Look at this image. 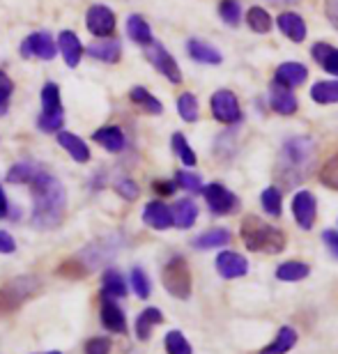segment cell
<instances>
[{
    "label": "cell",
    "mask_w": 338,
    "mask_h": 354,
    "mask_svg": "<svg viewBox=\"0 0 338 354\" xmlns=\"http://www.w3.org/2000/svg\"><path fill=\"white\" fill-rule=\"evenodd\" d=\"M32 189V216L30 223L37 230H51L55 228L67 209V191L62 187L58 177L51 173L39 171L30 182Z\"/></svg>",
    "instance_id": "6da1fadb"
},
{
    "label": "cell",
    "mask_w": 338,
    "mask_h": 354,
    "mask_svg": "<svg viewBox=\"0 0 338 354\" xmlns=\"http://www.w3.org/2000/svg\"><path fill=\"white\" fill-rule=\"evenodd\" d=\"M315 164V145L311 138L297 136L290 138L283 145V150L279 154V175L281 180L288 184L301 182L304 177L311 173V168Z\"/></svg>",
    "instance_id": "7a4b0ae2"
},
{
    "label": "cell",
    "mask_w": 338,
    "mask_h": 354,
    "mask_svg": "<svg viewBox=\"0 0 338 354\" xmlns=\"http://www.w3.org/2000/svg\"><path fill=\"white\" fill-rule=\"evenodd\" d=\"M242 242L249 251L256 253H281L285 249L283 230L265 223L258 216H246L242 221Z\"/></svg>",
    "instance_id": "3957f363"
},
{
    "label": "cell",
    "mask_w": 338,
    "mask_h": 354,
    "mask_svg": "<svg viewBox=\"0 0 338 354\" xmlns=\"http://www.w3.org/2000/svg\"><path fill=\"white\" fill-rule=\"evenodd\" d=\"M161 281L168 295H173L175 299L187 301L191 297V269L189 263L182 256H173L161 269Z\"/></svg>",
    "instance_id": "277c9868"
},
{
    "label": "cell",
    "mask_w": 338,
    "mask_h": 354,
    "mask_svg": "<svg viewBox=\"0 0 338 354\" xmlns=\"http://www.w3.org/2000/svg\"><path fill=\"white\" fill-rule=\"evenodd\" d=\"M37 290H39V279H35V276H19V279L5 283L0 288V315L14 313L26 299L37 295Z\"/></svg>",
    "instance_id": "5b68a950"
},
{
    "label": "cell",
    "mask_w": 338,
    "mask_h": 354,
    "mask_svg": "<svg viewBox=\"0 0 338 354\" xmlns=\"http://www.w3.org/2000/svg\"><path fill=\"white\" fill-rule=\"evenodd\" d=\"M145 58L150 60V65L157 69L159 74H164L168 81L175 83V86H180L182 83V72L178 67V62L171 53L166 51L164 44H159V41H150V44L145 46Z\"/></svg>",
    "instance_id": "8992f818"
},
{
    "label": "cell",
    "mask_w": 338,
    "mask_h": 354,
    "mask_svg": "<svg viewBox=\"0 0 338 354\" xmlns=\"http://www.w3.org/2000/svg\"><path fill=\"white\" fill-rule=\"evenodd\" d=\"M19 53L24 58H39V60H53L55 53H58V46H55L53 37L46 30H37L21 41Z\"/></svg>",
    "instance_id": "52a82bcc"
},
{
    "label": "cell",
    "mask_w": 338,
    "mask_h": 354,
    "mask_svg": "<svg viewBox=\"0 0 338 354\" xmlns=\"http://www.w3.org/2000/svg\"><path fill=\"white\" fill-rule=\"evenodd\" d=\"M203 196H205V201H207V207L212 209V214L216 216H225L237 209V196L219 182L203 187Z\"/></svg>",
    "instance_id": "ba28073f"
},
{
    "label": "cell",
    "mask_w": 338,
    "mask_h": 354,
    "mask_svg": "<svg viewBox=\"0 0 338 354\" xmlns=\"http://www.w3.org/2000/svg\"><path fill=\"white\" fill-rule=\"evenodd\" d=\"M209 106H212V115L223 124H235V122H239V118H242L239 102H237V97L232 95L230 90L214 92Z\"/></svg>",
    "instance_id": "9c48e42d"
},
{
    "label": "cell",
    "mask_w": 338,
    "mask_h": 354,
    "mask_svg": "<svg viewBox=\"0 0 338 354\" xmlns=\"http://www.w3.org/2000/svg\"><path fill=\"white\" fill-rule=\"evenodd\" d=\"M86 26L95 37H111L115 30V14L106 5H93L86 14Z\"/></svg>",
    "instance_id": "30bf717a"
},
{
    "label": "cell",
    "mask_w": 338,
    "mask_h": 354,
    "mask_svg": "<svg viewBox=\"0 0 338 354\" xmlns=\"http://www.w3.org/2000/svg\"><path fill=\"white\" fill-rule=\"evenodd\" d=\"M315 214H318V203L311 191H299L292 198V216L301 230H311L315 223Z\"/></svg>",
    "instance_id": "8fae6325"
},
{
    "label": "cell",
    "mask_w": 338,
    "mask_h": 354,
    "mask_svg": "<svg viewBox=\"0 0 338 354\" xmlns=\"http://www.w3.org/2000/svg\"><path fill=\"white\" fill-rule=\"evenodd\" d=\"M216 272H219L221 279L228 281L242 279V276L249 274V260L235 251H223L216 256Z\"/></svg>",
    "instance_id": "7c38bea8"
},
{
    "label": "cell",
    "mask_w": 338,
    "mask_h": 354,
    "mask_svg": "<svg viewBox=\"0 0 338 354\" xmlns=\"http://www.w3.org/2000/svg\"><path fill=\"white\" fill-rule=\"evenodd\" d=\"M118 244L113 237H106V239H100V242L90 244L88 249H83L79 253V260L83 263V267L86 269H93V267H100L104 260H109L113 253H115Z\"/></svg>",
    "instance_id": "4fadbf2b"
},
{
    "label": "cell",
    "mask_w": 338,
    "mask_h": 354,
    "mask_svg": "<svg viewBox=\"0 0 338 354\" xmlns=\"http://www.w3.org/2000/svg\"><path fill=\"white\" fill-rule=\"evenodd\" d=\"M104 329L113 331V334H126V315L124 310L118 306L115 299L102 297V310H100Z\"/></svg>",
    "instance_id": "5bb4252c"
},
{
    "label": "cell",
    "mask_w": 338,
    "mask_h": 354,
    "mask_svg": "<svg viewBox=\"0 0 338 354\" xmlns=\"http://www.w3.org/2000/svg\"><path fill=\"white\" fill-rule=\"evenodd\" d=\"M83 53H88L90 58L100 60V62H109V65H115V62L122 58V44L118 39L104 37L95 44H90L88 48H83Z\"/></svg>",
    "instance_id": "9a60e30c"
},
{
    "label": "cell",
    "mask_w": 338,
    "mask_h": 354,
    "mask_svg": "<svg viewBox=\"0 0 338 354\" xmlns=\"http://www.w3.org/2000/svg\"><path fill=\"white\" fill-rule=\"evenodd\" d=\"M143 221H145V225H150V228H154V230H168L173 225V212L166 203L152 201V203L145 205Z\"/></svg>",
    "instance_id": "2e32d148"
},
{
    "label": "cell",
    "mask_w": 338,
    "mask_h": 354,
    "mask_svg": "<svg viewBox=\"0 0 338 354\" xmlns=\"http://www.w3.org/2000/svg\"><path fill=\"white\" fill-rule=\"evenodd\" d=\"M58 48L62 53V60H65L67 67H79V62L83 58V44L81 39L76 37V32L72 30H62L58 35Z\"/></svg>",
    "instance_id": "e0dca14e"
},
{
    "label": "cell",
    "mask_w": 338,
    "mask_h": 354,
    "mask_svg": "<svg viewBox=\"0 0 338 354\" xmlns=\"http://www.w3.org/2000/svg\"><path fill=\"white\" fill-rule=\"evenodd\" d=\"M270 99H272V109L281 113V115H292L297 111V97L292 95V90L283 86V83L274 81L270 88Z\"/></svg>",
    "instance_id": "ac0fdd59"
},
{
    "label": "cell",
    "mask_w": 338,
    "mask_h": 354,
    "mask_svg": "<svg viewBox=\"0 0 338 354\" xmlns=\"http://www.w3.org/2000/svg\"><path fill=\"white\" fill-rule=\"evenodd\" d=\"M58 145L65 147L67 154L72 157L76 164H88L90 161V147L81 136H76L72 131H58Z\"/></svg>",
    "instance_id": "d6986e66"
},
{
    "label": "cell",
    "mask_w": 338,
    "mask_h": 354,
    "mask_svg": "<svg viewBox=\"0 0 338 354\" xmlns=\"http://www.w3.org/2000/svg\"><path fill=\"white\" fill-rule=\"evenodd\" d=\"M93 140H95V143H100L106 152H113V154H115V152H122L124 147H126L124 131L120 129V127H113V124L102 127V129H97V131L93 133Z\"/></svg>",
    "instance_id": "ffe728a7"
},
{
    "label": "cell",
    "mask_w": 338,
    "mask_h": 354,
    "mask_svg": "<svg viewBox=\"0 0 338 354\" xmlns=\"http://www.w3.org/2000/svg\"><path fill=\"white\" fill-rule=\"evenodd\" d=\"M299 341V334L297 329L290 327V324H285V327H281L276 331V336H274V341L267 345V348L260 350V354H288L294 345Z\"/></svg>",
    "instance_id": "44dd1931"
},
{
    "label": "cell",
    "mask_w": 338,
    "mask_h": 354,
    "mask_svg": "<svg viewBox=\"0 0 338 354\" xmlns=\"http://www.w3.org/2000/svg\"><path fill=\"white\" fill-rule=\"evenodd\" d=\"M187 51L196 62H203V65H221L223 60V55L212 44H207L203 39H189Z\"/></svg>",
    "instance_id": "7402d4cb"
},
{
    "label": "cell",
    "mask_w": 338,
    "mask_h": 354,
    "mask_svg": "<svg viewBox=\"0 0 338 354\" xmlns=\"http://www.w3.org/2000/svg\"><path fill=\"white\" fill-rule=\"evenodd\" d=\"M279 28L283 30V35L292 41H304L306 39V24L299 14L294 12H283L279 17Z\"/></svg>",
    "instance_id": "603a6c76"
},
{
    "label": "cell",
    "mask_w": 338,
    "mask_h": 354,
    "mask_svg": "<svg viewBox=\"0 0 338 354\" xmlns=\"http://www.w3.org/2000/svg\"><path fill=\"white\" fill-rule=\"evenodd\" d=\"M173 212V225H178V228H191L196 223V218H198V207H196L194 201H189V198H182L171 207Z\"/></svg>",
    "instance_id": "cb8c5ba5"
},
{
    "label": "cell",
    "mask_w": 338,
    "mask_h": 354,
    "mask_svg": "<svg viewBox=\"0 0 338 354\" xmlns=\"http://www.w3.org/2000/svg\"><path fill=\"white\" fill-rule=\"evenodd\" d=\"M102 297H109V299H122L126 297V283L122 279V274L118 269L109 267L102 276Z\"/></svg>",
    "instance_id": "d4e9b609"
},
{
    "label": "cell",
    "mask_w": 338,
    "mask_h": 354,
    "mask_svg": "<svg viewBox=\"0 0 338 354\" xmlns=\"http://www.w3.org/2000/svg\"><path fill=\"white\" fill-rule=\"evenodd\" d=\"M230 239L232 235L225 228H212L196 237L191 244H194V249H198V251H209V249H219V246H228Z\"/></svg>",
    "instance_id": "484cf974"
},
{
    "label": "cell",
    "mask_w": 338,
    "mask_h": 354,
    "mask_svg": "<svg viewBox=\"0 0 338 354\" xmlns=\"http://www.w3.org/2000/svg\"><path fill=\"white\" fill-rule=\"evenodd\" d=\"M126 35H129L131 41H136L140 46H147L152 41V28L140 14H131L126 19Z\"/></svg>",
    "instance_id": "4316f807"
},
{
    "label": "cell",
    "mask_w": 338,
    "mask_h": 354,
    "mask_svg": "<svg viewBox=\"0 0 338 354\" xmlns=\"http://www.w3.org/2000/svg\"><path fill=\"white\" fill-rule=\"evenodd\" d=\"M306 67L299 65V62H283L279 69H276V76H274V81L283 83V86L292 88V86H299V83L306 81Z\"/></svg>",
    "instance_id": "83f0119b"
},
{
    "label": "cell",
    "mask_w": 338,
    "mask_h": 354,
    "mask_svg": "<svg viewBox=\"0 0 338 354\" xmlns=\"http://www.w3.org/2000/svg\"><path fill=\"white\" fill-rule=\"evenodd\" d=\"M164 322V313H161L159 308H145L143 313H140L136 317V336H138V341H147L152 334V329L157 327V324Z\"/></svg>",
    "instance_id": "f1b7e54d"
},
{
    "label": "cell",
    "mask_w": 338,
    "mask_h": 354,
    "mask_svg": "<svg viewBox=\"0 0 338 354\" xmlns=\"http://www.w3.org/2000/svg\"><path fill=\"white\" fill-rule=\"evenodd\" d=\"M308 274H311V267L306 263H301V260H288V263H281L276 267V279L285 283L304 281Z\"/></svg>",
    "instance_id": "f546056e"
},
{
    "label": "cell",
    "mask_w": 338,
    "mask_h": 354,
    "mask_svg": "<svg viewBox=\"0 0 338 354\" xmlns=\"http://www.w3.org/2000/svg\"><path fill=\"white\" fill-rule=\"evenodd\" d=\"M129 99L138 106V109H143L145 113H150V115H161V113H164V106H161L159 99L154 97V95H150V92H147L143 86L131 88Z\"/></svg>",
    "instance_id": "4dcf8cb0"
},
{
    "label": "cell",
    "mask_w": 338,
    "mask_h": 354,
    "mask_svg": "<svg viewBox=\"0 0 338 354\" xmlns=\"http://www.w3.org/2000/svg\"><path fill=\"white\" fill-rule=\"evenodd\" d=\"M311 53L329 74L338 76V48H334L332 44H322V41H318V44L311 48Z\"/></svg>",
    "instance_id": "1f68e13d"
},
{
    "label": "cell",
    "mask_w": 338,
    "mask_h": 354,
    "mask_svg": "<svg viewBox=\"0 0 338 354\" xmlns=\"http://www.w3.org/2000/svg\"><path fill=\"white\" fill-rule=\"evenodd\" d=\"M39 171L41 168L37 164H32V161H19V164H14L10 171H7V182L10 184H30L32 177Z\"/></svg>",
    "instance_id": "d6a6232c"
},
{
    "label": "cell",
    "mask_w": 338,
    "mask_h": 354,
    "mask_svg": "<svg viewBox=\"0 0 338 354\" xmlns=\"http://www.w3.org/2000/svg\"><path fill=\"white\" fill-rule=\"evenodd\" d=\"M313 102L318 104H336L338 102V81H320L311 88Z\"/></svg>",
    "instance_id": "836d02e7"
},
{
    "label": "cell",
    "mask_w": 338,
    "mask_h": 354,
    "mask_svg": "<svg viewBox=\"0 0 338 354\" xmlns=\"http://www.w3.org/2000/svg\"><path fill=\"white\" fill-rule=\"evenodd\" d=\"M246 24H249L251 30L258 35H265L272 30V17L263 10V7H251L249 14H246Z\"/></svg>",
    "instance_id": "e575fe53"
},
{
    "label": "cell",
    "mask_w": 338,
    "mask_h": 354,
    "mask_svg": "<svg viewBox=\"0 0 338 354\" xmlns=\"http://www.w3.org/2000/svg\"><path fill=\"white\" fill-rule=\"evenodd\" d=\"M60 111H62L60 88L55 83H46L41 88V113H60Z\"/></svg>",
    "instance_id": "d590c367"
},
{
    "label": "cell",
    "mask_w": 338,
    "mask_h": 354,
    "mask_svg": "<svg viewBox=\"0 0 338 354\" xmlns=\"http://www.w3.org/2000/svg\"><path fill=\"white\" fill-rule=\"evenodd\" d=\"M178 113L185 122H196L198 120V99L191 92H182L178 97Z\"/></svg>",
    "instance_id": "8d00e7d4"
},
{
    "label": "cell",
    "mask_w": 338,
    "mask_h": 354,
    "mask_svg": "<svg viewBox=\"0 0 338 354\" xmlns=\"http://www.w3.org/2000/svg\"><path fill=\"white\" fill-rule=\"evenodd\" d=\"M260 203H263V209L272 216H281V209H283V196L276 187H267L260 196Z\"/></svg>",
    "instance_id": "74e56055"
},
{
    "label": "cell",
    "mask_w": 338,
    "mask_h": 354,
    "mask_svg": "<svg viewBox=\"0 0 338 354\" xmlns=\"http://www.w3.org/2000/svg\"><path fill=\"white\" fill-rule=\"evenodd\" d=\"M164 345H166L168 354H194L191 345H189V341H187V336L178 329L168 331L166 338H164Z\"/></svg>",
    "instance_id": "f35d334b"
},
{
    "label": "cell",
    "mask_w": 338,
    "mask_h": 354,
    "mask_svg": "<svg viewBox=\"0 0 338 354\" xmlns=\"http://www.w3.org/2000/svg\"><path fill=\"white\" fill-rule=\"evenodd\" d=\"M129 281H131V290L136 292V297H140V299H147V297H150V292H152L150 276L145 274L143 267H133L129 274Z\"/></svg>",
    "instance_id": "ab89813d"
},
{
    "label": "cell",
    "mask_w": 338,
    "mask_h": 354,
    "mask_svg": "<svg viewBox=\"0 0 338 354\" xmlns=\"http://www.w3.org/2000/svg\"><path fill=\"white\" fill-rule=\"evenodd\" d=\"M173 150H175V154L182 159V164L185 166H196V152L189 147V143H187V138H185V133H173Z\"/></svg>",
    "instance_id": "60d3db41"
},
{
    "label": "cell",
    "mask_w": 338,
    "mask_h": 354,
    "mask_svg": "<svg viewBox=\"0 0 338 354\" xmlns=\"http://www.w3.org/2000/svg\"><path fill=\"white\" fill-rule=\"evenodd\" d=\"M65 124V111L60 113H41L37 118V127L44 133H58Z\"/></svg>",
    "instance_id": "b9f144b4"
},
{
    "label": "cell",
    "mask_w": 338,
    "mask_h": 354,
    "mask_svg": "<svg viewBox=\"0 0 338 354\" xmlns=\"http://www.w3.org/2000/svg\"><path fill=\"white\" fill-rule=\"evenodd\" d=\"M320 182L325 184L327 189L338 191V152L332 159H327L325 166L320 168Z\"/></svg>",
    "instance_id": "7bdbcfd3"
},
{
    "label": "cell",
    "mask_w": 338,
    "mask_h": 354,
    "mask_svg": "<svg viewBox=\"0 0 338 354\" xmlns=\"http://www.w3.org/2000/svg\"><path fill=\"white\" fill-rule=\"evenodd\" d=\"M219 17L225 21L228 26H237L239 19H242V5L237 0H221L219 5Z\"/></svg>",
    "instance_id": "ee69618b"
},
{
    "label": "cell",
    "mask_w": 338,
    "mask_h": 354,
    "mask_svg": "<svg viewBox=\"0 0 338 354\" xmlns=\"http://www.w3.org/2000/svg\"><path fill=\"white\" fill-rule=\"evenodd\" d=\"M175 184L182 189H187V191H203V180H200V175H196V173H187V171H178L175 173Z\"/></svg>",
    "instance_id": "f6af8a7d"
},
{
    "label": "cell",
    "mask_w": 338,
    "mask_h": 354,
    "mask_svg": "<svg viewBox=\"0 0 338 354\" xmlns=\"http://www.w3.org/2000/svg\"><path fill=\"white\" fill-rule=\"evenodd\" d=\"M115 191L120 196L124 198V201H136L138 198V184L131 180V177H120V180L115 182Z\"/></svg>",
    "instance_id": "bcb514c9"
},
{
    "label": "cell",
    "mask_w": 338,
    "mask_h": 354,
    "mask_svg": "<svg viewBox=\"0 0 338 354\" xmlns=\"http://www.w3.org/2000/svg\"><path fill=\"white\" fill-rule=\"evenodd\" d=\"M111 338L97 336L86 343V354H111Z\"/></svg>",
    "instance_id": "7dc6e473"
},
{
    "label": "cell",
    "mask_w": 338,
    "mask_h": 354,
    "mask_svg": "<svg viewBox=\"0 0 338 354\" xmlns=\"http://www.w3.org/2000/svg\"><path fill=\"white\" fill-rule=\"evenodd\" d=\"M12 92H14V83H12V79L3 72V69H0V113L5 111V106H7V102H10Z\"/></svg>",
    "instance_id": "c3c4849f"
},
{
    "label": "cell",
    "mask_w": 338,
    "mask_h": 354,
    "mask_svg": "<svg viewBox=\"0 0 338 354\" xmlns=\"http://www.w3.org/2000/svg\"><path fill=\"white\" fill-rule=\"evenodd\" d=\"M322 242L327 244V249L332 251V256L338 260V232L336 230H325V232H322Z\"/></svg>",
    "instance_id": "681fc988"
},
{
    "label": "cell",
    "mask_w": 338,
    "mask_h": 354,
    "mask_svg": "<svg viewBox=\"0 0 338 354\" xmlns=\"http://www.w3.org/2000/svg\"><path fill=\"white\" fill-rule=\"evenodd\" d=\"M17 251V242L7 230H0V253H14Z\"/></svg>",
    "instance_id": "f907efd6"
},
{
    "label": "cell",
    "mask_w": 338,
    "mask_h": 354,
    "mask_svg": "<svg viewBox=\"0 0 338 354\" xmlns=\"http://www.w3.org/2000/svg\"><path fill=\"white\" fill-rule=\"evenodd\" d=\"M325 12H327L329 21L334 24V28L338 30V0H327V3H325Z\"/></svg>",
    "instance_id": "816d5d0a"
},
{
    "label": "cell",
    "mask_w": 338,
    "mask_h": 354,
    "mask_svg": "<svg viewBox=\"0 0 338 354\" xmlns=\"http://www.w3.org/2000/svg\"><path fill=\"white\" fill-rule=\"evenodd\" d=\"M152 187H154V191H157L159 196H171L173 191H175V184L173 182H154Z\"/></svg>",
    "instance_id": "f5cc1de1"
},
{
    "label": "cell",
    "mask_w": 338,
    "mask_h": 354,
    "mask_svg": "<svg viewBox=\"0 0 338 354\" xmlns=\"http://www.w3.org/2000/svg\"><path fill=\"white\" fill-rule=\"evenodd\" d=\"M7 212H10V203H7L5 189H3V184H0V218L7 216Z\"/></svg>",
    "instance_id": "db71d44e"
},
{
    "label": "cell",
    "mask_w": 338,
    "mask_h": 354,
    "mask_svg": "<svg viewBox=\"0 0 338 354\" xmlns=\"http://www.w3.org/2000/svg\"><path fill=\"white\" fill-rule=\"evenodd\" d=\"M274 3H294V0H274Z\"/></svg>",
    "instance_id": "11a10c76"
},
{
    "label": "cell",
    "mask_w": 338,
    "mask_h": 354,
    "mask_svg": "<svg viewBox=\"0 0 338 354\" xmlns=\"http://www.w3.org/2000/svg\"><path fill=\"white\" fill-rule=\"evenodd\" d=\"M46 354H62V352H46Z\"/></svg>",
    "instance_id": "9f6ffc18"
}]
</instances>
